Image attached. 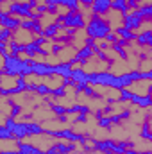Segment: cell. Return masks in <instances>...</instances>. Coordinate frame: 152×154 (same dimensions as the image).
Wrapping results in <instances>:
<instances>
[{
    "label": "cell",
    "instance_id": "1",
    "mask_svg": "<svg viewBox=\"0 0 152 154\" xmlns=\"http://www.w3.org/2000/svg\"><path fill=\"white\" fill-rule=\"evenodd\" d=\"M2 77H18V75H32V65L31 59H22L20 56H13V54H5L2 56Z\"/></svg>",
    "mask_w": 152,
    "mask_h": 154
},
{
    "label": "cell",
    "instance_id": "2",
    "mask_svg": "<svg viewBox=\"0 0 152 154\" xmlns=\"http://www.w3.org/2000/svg\"><path fill=\"white\" fill-rule=\"evenodd\" d=\"M109 32H111L109 20H106L104 16H99V14H91L90 16L88 25H86V36L97 39V41H102V39H106V36Z\"/></svg>",
    "mask_w": 152,
    "mask_h": 154
},
{
    "label": "cell",
    "instance_id": "3",
    "mask_svg": "<svg viewBox=\"0 0 152 154\" xmlns=\"http://www.w3.org/2000/svg\"><path fill=\"white\" fill-rule=\"evenodd\" d=\"M47 134L54 140H65V142H74L79 145H86L88 143V134L84 133H75L74 129H47Z\"/></svg>",
    "mask_w": 152,
    "mask_h": 154
},
{
    "label": "cell",
    "instance_id": "4",
    "mask_svg": "<svg viewBox=\"0 0 152 154\" xmlns=\"http://www.w3.org/2000/svg\"><path fill=\"white\" fill-rule=\"evenodd\" d=\"M4 9H7L13 16H18V18H27V20H32L34 16V9L31 7L29 2H9Z\"/></svg>",
    "mask_w": 152,
    "mask_h": 154
},
{
    "label": "cell",
    "instance_id": "5",
    "mask_svg": "<svg viewBox=\"0 0 152 154\" xmlns=\"http://www.w3.org/2000/svg\"><path fill=\"white\" fill-rule=\"evenodd\" d=\"M114 75H116V74L109 72V70H102V72H90V84H91V86L111 88Z\"/></svg>",
    "mask_w": 152,
    "mask_h": 154
},
{
    "label": "cell",
    "instance_id": "6",
    "mask_svg": "<svg viewBox=\"0 0 152 154\" xmlns=\"http://www.w3.org/2000/svg\"><path fill=\"white\" fill-rule=\"evenodd\" d=\"M31 65H32V75L43 77V79H48V77L56 75V65H52V63L31 59Z\"/></svg>",
    "mask_w": 152,
    "mask_h": 154
},
{
    "label": "cell",
    "instance_id": "7",
    "mask_svg": "<svg viewBox=\"0 0 152 154\" xmlns=\"http://www.w3.org/2000/svg\"><path fill=\"white\" fill-rule=\"evenodd\" d=\"M66 27H72V29H86V14L82 11H77V13H72V11H66L65 13V22H63Z\"/></svg>",
    "mask_w": 152,
    "mask_h": 154
},
{
    "label": "cell",
    "instance_id": "8",
    "mask_svg": "<svg viewBox=\"0 0 152 154\" xmlns=\"http://www.w3.org/2000/svg\"><path fill=\"white\" fill-rule=\"evenodd\" d=\"M22 20H23V18L13 16L7 9H2V13H0V25L5 27V29H11V31H14V32L20 31V27H22Z\"/></svg>",
    "mask_w": 152,
    "mask_h": 154
},
{
    "label": "cell",
    "instance_id": "9",
    "mask_svg": "<svg viewBox=\"0 0 152 154\" xmlns=\"http://www.w3.org/2000/svg\"><path fill=\"white\" fill-rule=\"evenodd\" d=\"M11 131H13V136H14L16 142H23L25 138H31V136H32V133H31V124H29V122H16Z\"/></svg>",
    "mask_w": 152,
    "mask_h": 154
},
{
    "label": "cell",
    "instance_id": "10",
    "mask_svg": "<svg viewBox=\"0 0 152 154\" xmlns=\"http://www.w3.org/2000/svg\"><path fill=\"white\" fill-rule=\"evenodd\" d=\"M122 22H123V27H127V29H129V31H132V32L140 31V29H141V25H143V18H140L134 11H131L129 14L122 16Z\"/></svg>",
    "mask_w": 152,
    "mask_h": 154
},
{
    "label": "cell",
    "instance_id": "11",
    "mask_svg": "<svg viewBox=\"0 0 152 154\" xmlns=\"http://www.w3.org/2000/svg\"><path fill=\"white\" fill-rule=\"evenodd\" d=\"M111 5H113V0H95L91 5V14L106 16V14H109V11H113Z\"/></svg>",
    "mask_w": 152,
    "mask_h": 154
},
{
    "label": "cell",
    "instance_id": "12",
    "mask_svg": "<svg viewBox=\"0 0 152 154\" xmlns=\"http://www.w3.org/2000/svg\"><path fill=\"white\" fill-rule=\"evenodd\" d=\"M131 104L132 106H136V108H141V109H149L152 108V95L149 93H136L134 91V97L131 99Z\"/></svg>",
    "mask_w": 152,
    "mask_h": 154
},
{
    "label": "cell",
    "instance_id": "13",
    "mask_svg": "<svg viewBox=\"0 0 152 154\" xmlns=\"http://www.w3.org/2000/svg\"><path fill=\"white\" fill-rule=\"evenodd\" d=\"M93 56H95L93 48H91V47H86V45H82V47H81V48L75 52V56H74V57H75V61L81 65V66H84V65H86V61H90Z\"/></svg>",
    "mask_w": 152,
    "mask_h": 154
},
{
    "label": "cell",
    "instance_id": "14",
    "mask_svg": "<svg viewBox=\"0 0 152 154\" xmlns=\"http://www.w3.org/2000/svg\"><path fill=\"white\" fill-rule=\"evenodd\" d=\"M16 147H18V152L20 154H43L41 149H38L34 143H29V142H16Z\"/></svg>",
    "mask_w": 152,
    "mask_h": 154
},
{
    "label": "cell",
    "instance_id": "15",
    "mask_svg": "<svg viewBox=\"0 0 152 154\" xmlns=\"http://www.w3.org/2000/svg\"><path fill=\"white\" fill-rule=\"evenodd\" d=\"M134 13H136L140 18H143V22H152V2L140 5Z\"/></svg>",
    "mask_w": 152,
    "mask_h": 154
},
{
    "label": "cell",
    "instance_id": "16",
    "mask_svg": "<svg viewBox=\"0 0 152 154\" xmlns=\"http://www.w3.org/2000/svg\"><path fill=\"white\" fill-rule=\"evenodd\" d=\"M114 32L118 34V38H120V39H125V41H131V43H132V41H136V36H138L136 32L129 31V29H127V27H123V25L116 27V29H114Z\"/></svg>",
    "mask_w": 152,
    "mask_h": 154
},
{
    "label": "cell",
    "instance_id": "17",
    "mask_svg": "<svg viewBox=\"0 0 152 154\" xmlns=\"http://www.w3.org/2000/svg\"><path fill=\"white\" fill-rule=\"evenodd\" d=\"M72 79H74L75 82H88V84H90V72H86L82 66L74 68V70H72Z\"/></svg>",
    "mask_w": 152,
    "mask_h": 154
},
{
    "label": "cell",
    "instance_id": "18",
    "mask_svg": "<svg viewBox=\"0 0 152 154\" xmlns=\"http://www.w3.org/2000/svg\"><path fill=\"white\" fill-rule=\"evenodd\" d=\"M61 31H59V25L54 22V23H50V25H47L45 29H43V36L47 39H54L56 41V38H57V34H59Z\"/></svg>",
    "mask_w": 152,
    "mask_h": 154
},
{
    "label": "cell",
    "instance_id": "19",
    "mask_svg": "<svg viewBox=\"0 0 152 154\" xmlns=\"http://www.w3.org/2000/svg\"><path fill=\"white\" fill-rule=\"evenodd\" d=\"M150 38H152V29H145V31L138 32V36H136V45H138V47H147L149 41H150Z\"/></svg>",
    "mask_w": 152,
    "mask_h": 154
},
{
    "label": "cell",
    "instance_id": "20",
    "mask_svg": "<svg viewBox=\"0 0 152 154\" xmlns=\"http://www.w3.org/2000/svg\"><path fill=\"white\" fill-rule=\"evenodd\" d=\"M111 9H113V11H118L122 16H125V14L131 13V9H129V5H127V0H113Z\"/></svg>",
    "mask_w": 152,
    "mask_h": 154
},
{
    "label": "cell",
    "instance_id": "21",
    "mask_svg": "<svg viewBox=\"0 0 152 154\" xmlns=\"http://www.w3.org/2000/svg\"><path fill=\"white\" fill-rule=\"evenodd\" d=\"M134 97V91H131L129 88H123V90H118V100L116 104H125V102H131V99Z\"/></svg>",
    "mask_w": 152,
    "mask_h": 154
},
{
    "label": "cell",
    "instance_id": "22",
    "mask_svg": "<svg viewBox=\"0 0 152 154\" xmlns=\"http://www.w3.org/2000/svg\"><path fill=\"white\" fill-rule=\"evenodd\" d=\"M9 54H13V56H20V54H23V43H20L18 39H11L9 41Z\"/></svg>",
    "mask_w": 152,
    "mask_h": 154
},
{
    "label": "cell",
    "instance_id": "23",
    "mask_svg": "<svg viewBox=\"0 0 152 154\" xmlns=\"http://www.w3.org/2000/svg\"><path fill=\"white\" fill-rule=\"evenodd\" d=\"M61 7H65L66 11H72V13H77L82 9L79 0H61Z\"/></svg>",
    "mask_w": 152,
    "mask_h": 154
},
{
    "label": "cell",
    "instance_id": "24",
    "mask_svg": "<svg viewBox=\"0 0 152 154\" xmlns=\"http://www.w3.org/2000/svg\"><path fill=\"white\" fill-rule=\"evenodd\" d=\"M48 109H50L56 116L68 115V113H66V111H68V108H65V106H61V104H57V102H50V104H48Z\"/></svg>",
    "mask_w": 152,
    "mask_h": 154
},
{
    "label": "cell",
    "instance_id": "25",
    "mask_svg": "<svg viewBox=\"0 0 152 154\" xmlns=\"http://www.w3.org/2000/svg\"><path fill=\"white\" fill-rule=\"evenodd\" d=\"M111 50H113L114 54L122 59V61H127V57H129V54H127V50H125V47H122V45H118V43H113L111 45Z\"/></svg>",
    "mask_w": 152,
    "mask_h": 154
},
{
    "label": "cell",
    "instance_id": "26",
    "mask_svg": "<svg viewBox=\"0 0 152 154\" xmlns=\"http://www.w3.org/2000/svg\"><path fill=\"white\" fill-rule=\"evenodd\" d=\"M27 77L25 75H18L14 79V86H16V90H18V93H23V91H27Z\"/></svg>",
    "mask_w": 152,
    "mask_h": 154
},
{
    "label": "cell",
    "instance_id": "27",
    "mask_svg": "<svg viewBox=\"0 0 152 154\" xmlns=\"http://www.w3.org/2000/svg\"><path fill=\"white\" fill-rule=\"evenodd\" d=\"M9 102V115L7 116H13V118H18L22 115V106L18 102H13V100H7Z\"/></svg>",
    "mask_w": 152,
    "mask_h": 154
},
{
    "label": "cell",
    "instance_id": "28",
    "mask_svg": "<svg viewBox=\"0 0 152 154\" xmlns=\"http://www.w3.org/2000/svg\"><path fill=\"white\" fill-rule=\"evenodd\" d=\"M0 140L2 142H16L14 136H13V131L5 125H2V129H0Z\"/></svg>",
    "mask_w": 152,
    "mask_h": 154
},
{
    "label": "cell",
    "instance_id": "29",
    "mask_svg": "<svg viewBox=\"0 0 152 154\" xmlns=\"http://www.w3.org/2000/svg\"><path fill=\"white\" fill-rule=\"evenodd\" d=\"M36 93H38L39 97H48V95H52V88L47 82H39L38 88H36Z\"/></svg>",
    "mask_w": 152,
    "mask_h": 154
},
{
    "label": "cell",
    "instance_id": "30",
    "mask_svg": "<svg viewBox=\"0 0 152 154\" xmlns=\"http://www.w3.org/2000/svg\"><path fill=\"white\" fill-rule=\"evenodd\" d=\"M31 124V133L32 136H39V134H47V129L39 124V122H29Z\"/></svg>",
    "mask_w": 152,
    "mask_h": 154
},
{
    "label": "cell",
    "instance_id": "31",
    "mask_svg": "<svg viewBox=\"0 0 152 154\" xmlns=\"http://www.w3.org/2000/svg\"><path fill=\"white\" fill-rule=\"evenodd\" d=\"M152 134V129H150V122H143V125H141V129H140V138L141 140H149Z\"/></svg>",
    "mask_w": 152,
    "mask_h": 154
},
{
    "label": "cell",
    "instance_id": "32",
    "mask_svg": "<svg viewBox=\"0 0 152 154\" xmlns=\"http://www.w3.org/2000/svg\"><path fill=\"white\" fill-rule=\"evenodd\" d=\"M97 125H99L100 129H109V127L113 125V122H111L109 115H104V116H100V118H97Z\"/></svg>",
    "mask_w": 152,
    "mask_h": 154
},
{
    "label": "cell",
    "instance_id": "33",
    "mask_svg": "<svg viewBox=\"0 0 152 154\" xmlns=\"http://www.w3.org/2000/svg\"><path fill=\"white\" fill-rule=\"evenodd\" d=\"M66 90L68 88H65L63 84H59V86L52 88V97L54 99H63V97H66Z\"/></svg>",
    "mask_w": 152,
    "mask_h": 154
},
{
    "label": "cell",
    "instance_id": "34",
    "mask_svg": "<svg viewBox=\"0 0 152 154\" xmlns=\"http://www.w3.org/2000/svg\"><path fill=\"white\" fill-rule=\"evenodd\" d=\"M13 38H14V31L5 29V27L0 29V41H11Z\"/></svg>",
    "mask_w": 152,
    "mask_h": 154
},
{
    "label": "cell",
    "instance_id": "35",
    "mask_svg": "<svg viewBox=\"0 0 152 154\" xmlns=\"http://www.w3.org/2000/svg\"><path fill=\"white\" fill-rule=\"evenodd\" d=\"M32 27H34V20H27V18H23V20H22V27H20V31L32 32Z\"/></svg>",
    "mask_w": 152,
    "mask_h": 154
},
{
    "label": "cell",
    "instance_id": "36",
    "mask_svg": "<svg viewBox=\"0 0 152 154\" xmlns=\"http://www.w3.org/2000/svg\"><path fill=\"white\" fill-rule=\"evenodd\" d=\"M38 14H41V16H45V14H48V5L45 4V2H39L38 5H36V9H34Z\"/></svg>",
    "mask_w": 152,
    "mask_h": 154
},
{
    "label": "cell",
    "instance_id": "37",
    "mask_svg": "<svg viewBox=\"0 0 152 154\" xmlns=\"http://www.w3.org/2000/svg\"><path fill=\"white\" fill-rule=\"evenodd\" d=\"M61 84H63L65 88H72V90H74L77 82L72 79V77H61Z\"/></svg>",
    "mask_w": 152,
    "mask_h": 154
},
{
    "label": "cell",
    "instance_id": "38",
    "mask_svg": "<svg viewBox=\"0 0 152 154\" xmlns=\"http://www.w3.org/2000/svg\"><path fill=\"white\" fill-rule=\"evenodd\" d=\"M129 75H131V79H132L134 82H141V81H143V74H141V70H131Z\"/></svg>",
    "mask_w": 152,
    "mask_h": 154
},
{
    "label": "cell",
    "instance_id": "39",
    "mask_svg": "<svg viewBox=\"0 0 152 154\" xmlns=\"http://www.w3.org/2000/svg\"><path fill=\"white\" fill-rule=\"evenodd\" d=\"M81 109H82V104H72V106H68V115H79L81 113Z\"/></svg>",
    "mask_w": 152,
    "mask_h": 154
},
{
    "label": "cell",
    "instance_id": "40",
    "mask_svg": "<svg viewBox=\"0 0 152 154\" xmlns=\"http://www.w3.org/2000/svg\"><path fill=\"white\" fill-rule=\"evenodd\" d=\"M118 39H120V38H118V34H116L114 31H111V32L106 36V41H108V43H111V45H113V43H118Z\"/></svg>",
    "mask_w": 152,
    "mask_h": 154
},
{
    "label": "cell",
    "instance_id": "41",
    "mask_svg": "<svg viewBox=\"0 0 152 154\" xmlns=\"http://www.w3.org/2000/svg\"><path fill=\"white\" fill-rule=\"evenodd\" d=\"M79 2H81V7L82 9H91V5H93L95 0H79Z\"/></svg>",
    "mask_w": 152,
    "mask_h": 154
},
{
    "label": "cell",
    "instance_id": "42",
    "mask_svg": "<svg viewBox=\"0 0 152 154\" xmlns=\"http://www.w3.org/2000/svg\"><path fill=\"white\" fill-rule=\"evenodd\" d=\"M86 116H88V115H84V113H79V115L75 116V120H72V122H74V124H84V122H86Z\"/></svg>",
    "mask_w": 152,
    "mask_h": 154
},
{
    "label": "cell",
    "instance_id": "43",
    "mask_svg": "<svg viewBox=\"0 0 152 154\" xmlns=\"http://www.w3.org/2000/svg\"><path fill=\"white\" fill-rule=\"evenodd\" d=\"M109 118H111L113 125H118V124H122V116H120V113H116V115H109Z\"/></svg>",
    "mask_w": 152,
    "mask_h": 154
},
{
    "label": "cell",
    "instance_id": "44",
    "mask_svg": "<svg viewBox=\"0 0 152 154\" xmlns=\"http://www.w3.org/2000/svg\"><path fill=\"white\" fill-rule=\"evenodd\" d=\"M63 48H65L63 45H59V43H54V45H52V54H61V52H63Z\"/></svg>",
    "mask_w": 152,
    "mask_h": 154
},
{
    "label": "cell",
    "instance_id": "45",
    "mask_svg": "<svg viewBox=\"0 0 152 154\" xmlns=\"http://www.w3.org/2000/svg\"><path fill=\"white\" fill-rule=\"evenodd\" d=\"M34 39V41H36V43H38V45H41V47H43V45H47V43H48V39L45 38V36H43V34H41V36H36V38H32Z\"/></svg>",
    "mask_w": 152,
    "mask_h": 154
},
{
    "label": "cell",
    "instance_id": "46",
    "mask_svg": "<svg viewBox=\"0 0 152 154\" xmlns=\"http://www.w3.org/2000/svg\"><path fill=\"white\" fill-rule=\"evenodd\" d=\"M120 116H122V120H127V118L132 116V111L131 109H123V111H120Z\"/></svg>",
    "mask_w": 152,
    "mask_h": 154
},
{
    "label": "cell",
    "instance_id": "47",
    "mask_svg": "<svg viewBox=\"0 0 152 154\" xmlns=\"http://www.w3.org/2000/svg\"><path fill=\"white\" fill-rule=\"evenodd\" d=\"M100 111H102V115H111V113H113V106H111V104H108V106H104Z\"/></svg>",
    "mask_w": 152,
    "mask_h": 154
},
{
    "label": "cell",
    "instance_id": "48",
    "mask_svg": "<svg viewBox=\"0 0 152 154\" xmlns=\"http://www.w3.org/2000/svg\"><path fill=\"white\" fill-rule=\"evenodd\" d=\"M43 154H59V151H57V149H56V145L52 143V145H50L47 151H43Z\"/></svg>",
    "mask_w": 152,
    "mask_h": 154
},
{
    "label": "cell",
    "instance_id": "49",
    "mask_svg": "<svg viewBox=\"0 0 152 154\" xmlns=\"http://www.w3.org/2000/svg\"><path fill=\"white\" fill-rule=\"evenodd\" d=\"M143 81H152V68L150 70H143Z\"/></svg>",
    "mask_w": 152,
    "mask_h": 154
},
{
    "label": "cell",
    "instance_id": "50",
    "mask_svg": "<svg viewBox=\"0 0 152 154\" xmlns=\"http://www.w3.org/2000/svg\"><path fill=\"white\" fill-rule=\"evenodd\" d=\"M47 5H59L61 7V0H45Z\"/></svg>",
    "mask_w": 152,
    "mask_h": 154
},
{
    "label": "cell",
    "instance_id": "51",
    "mask_svg": "<svg viewBox=\"0 0 152 154\" xmlns=\"http://www.w3.org/2000/svg\"><path fill=\"white\" fill-rule=\"evenodd\" d=\"M25 2H29L32 9H36V5H38V4H39V0H25Z\"/></svg>",
    "mask_w": 152,
    "mask_h": 154
},
{
    "label": "cell",
    "instance_id": "52",
    "mask_svg": "<svg viewBox=\"0 0 152 154\" xmlns=\"http://www.w3.org/2000/svg\"><path fill=\"white\" fill-rule=\"evenodd\" d=\"M0 154H20V152H18V151H7V149H4Z\"/></svg>",
    "mask_w": 152,
    "mask_h": 154
},
{
    "label": "cell",
    "instance_id": "53",
    "mask_svg": "<svg viewBox=\"0 0 152 154\" xmlns=\"http://www.w3.org/2000/svg\"><path fill=\"white\" fill-rule=\"evenodd\" d=\"M125 154H140V151H136V147H134V149H129Z\"/></svg>",
    "mask_w": 152,
    "mask_h": 154
},
{
    "label": "cell",
    "instance_id": "54",
    "mask_svg": "<svg viewBox=\"0 0 152 154\" xmlns=\"http://www.w3.org/2000/svg\"><path fill=\"white\" fill-rule=\"evenodd\" d=\"M147 47H150V50H152V38H150V41H149V45Z\"/></svg>",
    "mask_w": 152,
    "mask_h": 154
},
{
    "label": "cell",
    "instance_id": "55",
    "mask_svg": "<svg viewBox=\"0 0 152 154\" xmlns=\"http://www.w3.org/2000/svg\"><path fill=\"white\" fill-rule=\"evenodd\" d=\"M149 142H150V143H152V134H150V138H149Z\"/></svg>",
    "mask_w": 152,
    "mask_h": 154
},
{
    "label": "cell",
    "instance_id": "56",
    "mask_svg": "<svg viewBox=\"0 0 152 154\" xmlns=\"http://www.w3.org/2000/svg\"><path fill=\"white\" fill-rule=\"evenodd\" d=\"M9 2H18V0H9Z\"/></svg>",
    "mask_w": 152,
    "mask_h": 154
},
{
    "label": "cell",
    "instance_id": "57",
    "mask_svg": "<svg viewBox=\"0 0 152 154\" xmlns=\"http://www.w3.org/2000/svg\"><path fill=\"white\" fill-rule=\"evenodd\" d=\"M140 2H141V0H140Z\"/></svg>",
    "mask_w": 152,
    "mask_h": 154
}]
</instances>
